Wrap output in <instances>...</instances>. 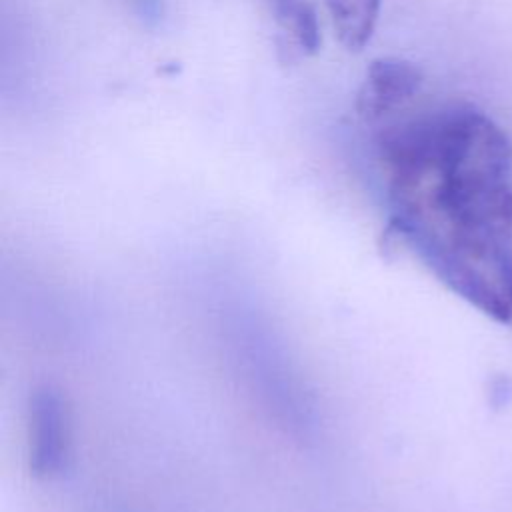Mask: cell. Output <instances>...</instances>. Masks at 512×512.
<instances>
[{
    "label": "cell",
    "mask_w": 512,
    "mask_h": 512,
    "mask_svg": "<svg viewBox=\"0 0 512 512\" xmlns=\"http://www.w3.org/2000/svg\"><path fill=\"white\" fill-rule=\"evenodd\" d=\"M376 158L392 224L424 262L512 246V148L484 112L452 104L390 124Z\"/></svg>",
    "instance_id": "cell-1"
},
{
    "label": "cell",
    "mask_w": 512,
    "mask_h": 512,
    "mask_svg": "<svg viewBox=\"0 0 512 512\" xmlns=\"http://www.w3.org/2000/svg\"><path fill=\"white\" fill-rule=\"evenodd\" d=\"M422 82V70L414 62L398 56L374 58L358 88L356 112L368 124L380 122L410 102L422 88Z\"/></svg>",
    "instance_id": "cell-2"
},
{
    "label": "cell",
    "mask_w": 512,
    "mask_h": 512,
    "mask_svg": "<svg viewBox=\"0 0 512 512\" xmlns=\"http://www.w3.org/2000/svg\"><path fill=\"white\" fill-rule=\"evenodd\" d=\"M276 26V46L286 62L318 52L322 34L312 0H266Z\"/></svg>",
    "instance_id": "cell-3"
},
{
    "label": "cell",
    "mask_w": 512,
    "mask_h": 512,
    "mask_svg": "<svg viewBox=\"0 0 512 512\" xmlns=\"http://www.w3.org/2000/svg\"><path fill=\"white\" fill-rule=\"evenodd\" d=\"M326 6L340 44L360 52L376 30L382 0H326Z\"/></svg>",
    "instance_id": "cell-4"
},
{
    "label": "cell",
    "mask_w": 512,
    "mask_h": 512,
    "mask_svg": "<svg viewBox=\"0 0 512 512\" xmlns=\"http://www.w3.org/2000/svg\"><path fill=\"white\" fill-rule=\"evenodd\" d=\"M492 262H494V268L498 274V288L502 290V294L510 306V312H512V246L500 250Z\"/></svg>",
    "instance_id": "cell-5"
}]
</instances>
